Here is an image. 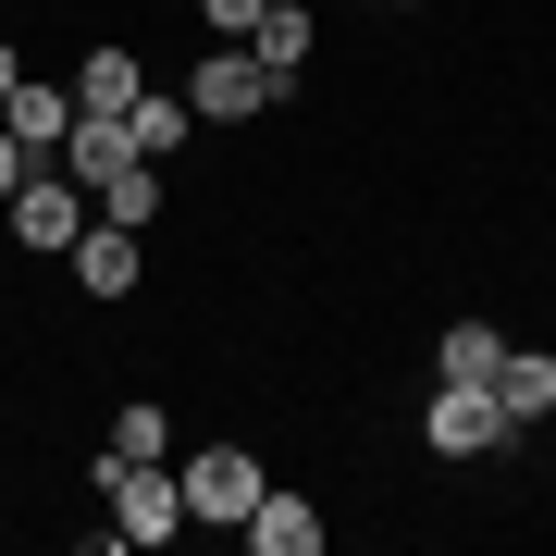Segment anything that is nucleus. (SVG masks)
Listing matches in <instances>:
<instances>
[{
	"label": "nucleus",
	"mask_w": 556,
	"mask_h": 556,
	"mask_svg": "<svg viewBox=\"0 0 556 556\" xmlns=\"http://www.w3.org/2000/svg\"><path fill=\"white\" fill-rule=\"evenodd\" d=\"M124 124H137V161H174L186 137H199V112H186V87H137V112H124Z\"/></svg>",
	"instance_id": "12"
},
{
	"label": "nucleus",
	"mask_w": 556,
	"mask_h": 556,
	"mask_svg": "<svg viewBox=\"0 0 556 556\" xmlns=\"http://www.w3.org/2000/svg\"><path fill=\"white\" fill-rule=\"evenodd\" d=\"M260 13H273V0H199V25H211V38H248Z\"/></svg>",
	"instance_id": "17"
},
{
	"label": "nucleus",
	"mask_w": 556,
	"mask_h": 556,
	"mask_svg": "<svg viewBox=\"0 0 556 556\" xmlns=\"http://www.w3.org/2000/svg\"><path fill=\"white\" fill-rule=\"evenodd\" d=\"M137 457H174V408H112V433H100V470H137Z\"/></svg>",
	"instance_id": "13"
},
{
	"label": "nucleus",
	"mask_w": 556,
	"mask_h": 556,
	"mask_svg": "<svg viewBox=\"0 0 556 556\" xmlns=\"http://www.w3.org/2000/svg\"><path fill=\"white\" fill-rule=\"evenodd\" d=\"M13 87H25V50H13V38H0V100H13Z\"/></svg>",
	"instance_id": "19"
},
{
	"label": "nucleus",
	"mask_w": 556,
	"mask_h": 556,
	"mask_svg": "<svg viewBox=\"0 0 556 556\" xmlns=\"http://www.w3.org/2000/svg\"><path fill=\"white\" fill-rule=\"evenodd\" d=\"M248 62H260L273 87H298V62H309V13H298V0H273V13L248 25Z\"/></svg>",
	"instance_id": "11"
},
{
	"label": "nucleus",
	"mask_w": 556,
	"mask_h": 556,
	"mask_svg": "<svg viewBox=\"0 0 556 556\" xmlns=\"http://www.w3.org/2000/svg\"><path fill=\"white\" fill-rule=\"evenodd\" d=\"M420 433H433V457H482V445H507L519 420L495 408V383H433V408H420Z\"/></svg>",
	"instance_id": "5"
},
{
	"label": "nucleus",
	"mask_w": 556,
	"mask_h": 556,
	"mask_svg": "<svg viewBox=\"0 0 556 556\" xmlns=\"http://www.w3.org/2000/svg\"><path fill=\"white\" fill-rule=\"evenodd\" d=\"M0 236H13V223H0Z\"/></svg>",
	"instance_id": "21"
},
{
	"label": "nucleus",
	"mask_w": 556,
	"mask_h": 556,
	"mask_svg": "<svg viewBox=\"0 0 556 556\" xmlns=\"http://www.w3.org/2000/svg\"><path fill=\"white\" fill-rule=\"evenodd\" d=\"M285 87L248 62V38H211L199 50V75H186V112H211V124H248V112H273Z\"/></svg>",
	"instance_id": "3"
},
{
	"label": "nucleus",
	"mask_w": 556,
	"mask_h": 556,
	"mask_svg": "<svg viewBox=\"0 0 556 556\" xmlns=\"http://www.w3.org/2000/svg\"><path fill=\"white\" fill-rule=\"evenodd\" d=\"M0 223H13V248H38V260H62V248L87 236V186L62 174V161H38V174L13 186V211H0Z\"/></svg>",
	"instance_id": "2"
},
{
	"label": "nucleus",
	"mask_w": 556,
	"mask_h": 556,
	"mask_svg": "<svg viewBox=\"0 0 556 556\" xmlns=\"http://www.w3.org/2000/svg\"><path fill=\"white\" fill-rule=\"evenodd\" d=\"M25 174H38V149H25L13 124H0V211H13V186H25Z\"/></svg>",
	"instance_id": "18"
},
{
	"label": "nucleus",
	"mask_w": 556,
	"mask_h": 556,
	"mask_svg": "<svg viewBox=\"0 0 556 556\" xmlns=\"http://www.w3.org/2000/svg\"><path fill=\"white\" fill-rule=\"evenodd\" d=\"M396 13H420V0H396Z\"/></svg>",
	"instance_id": "20"
},
{
	"label": "nucleus",
	"mask_w": 556,
	"mask_h": 556,
	"mask_svg": "<svg viewBox=\"0 0 556 556\" xmlns=\"http://www.w3.org/2000/svg\"><path fill=\"white\" fill-rule=\"evenodd\" d=\"M62 260H75V285H87V298H137V273H149L137 223H87V236L62 248Z\"/></svg>",
	"instance_id": "6"
},
{
	"label": "nucleus",
	"mask_w": 556,
	"mask_h": 556,
	"mask_svg": "<svg viewBox=\"0 0 556 556\" xmlns=\"http://www.w3.org/2000/svg\"><path fill=\"white\" fill-rule=\"evenodd\" d=\"M137 87H149V62H137V50H87V62H75V112H100V124L137 112Z\"/></svg>",
	"instance_id": "10"
},
{
	"label": "nucleus",
	"mask_w": 556,
	"mask_h": 556,
	"mask_svg": "<svg viewBox=\"0 0 556 556\" xmlns=\"http://www.w3.org/2000/svg\"><path fill=\"white\" fill-rule=\"evenodd\" d=\"M100 507H112V532H124V544H174V532H186V482H174V457L100 470Z\"/></svg>",
	"instance_id": "1"
},
{
	"label": "nucleus",
	"mask_w": 556,
	"mask_h": 556,
	"mask_svg": "<svg viewBox=\"0 0 556 556\" xmlns=\"http://www.w3.org/2000/svg\"><path fill=\"white\" fill-rule=\"evenodd\" d=\"M236 532H248L260 556H321V507H309V495H273V482H260V507L236 519Z\"/></svg>",
	"instance_id": "7"
},
{
	"label": "nucleus",
	"mask_w": 556,
	"mask_h": 556,
	"mask_svg": "<svg viewBox=\"0 0 556 556\" xmlns=\"http://www.w3.org/2000/svg\"><path fill=\"white\" fill-rule=\"evenodd\" d=\"M124 161H137V124H100V112H75V137H62V174H75L87 199H100V186L124 174Z\"/></svg>",
	"instance_id": "8"
},
{
	"label": "nucleus",
	"mask_w": 556,
	"mask_h": 556,
	"mask_svg": "<svg viewBox=\"0 0 556 556\" xmlns=\"http://www.w3.org/2000/svg\"><path fill=\"white\" fill-rule=\"evenodd\" d=\"M495 358H507L495 321H445V334H433V371L445 383H495Z\"/></svg>",
	"instance_id": "15"
},
{
	"label": "nucleus",
	"mask_w": 556,
	"mask_h": 556,
	"mask_svg": "<svg viewBox=\"0 0 556 556\" xmlns=\"http://www.w3.org/2000/svg\"><path fill=\"white\" fill-rule=\"evenodd\" d=\"M0 124H13L38 161H62V137H75V87H38V75H25L13 100H0Z\"/></svg>",
	"instance_id": "9"
},
{
	"label": "nucleus",
	"mask_w": 556,
	"mask_h": 556,
	"mask_svg": "<svg viewBox=\"0 0 556 556\" xmlns=\"http://www.w3.org/2000/svg\"><path fill=\"white\" fill-rule=\"evenodd\" d=\"M495 408H507V420H544V408H556V358H544V346H507V358H495Z\"/></svg>",
	"instance_id": "14"
},
{
	"label": "nucleus",
	"mask_w": 556,
	"mask_h": 556,
	"mask_svg": "<svg viewBox=\"0 0 556 556\" xmlns=\"http://www.w3.org/2000/svg\"><path fill=\"white\" fill-rule=\"evenodd\" d=\"M100 223H161V161H124L100 186Z\"/></svg>",
	"instance_id": "16"
},
{
	"label": "nucleus",
	"mask_w": 556,
	"mask_h": 556,
	"mask_svg": "<svg viewBox=\"0 0 556 556\" xmlns=\"http://www.w3.org/2000/svg\"><path fill=\"white\" fill-rule=\"evenodd\" d=\"M174 482H186V519H223V532L260 507V457H248V445H199V457H174Z\"/></svg>",
	"instance_id": "4"
}]
</instances>
